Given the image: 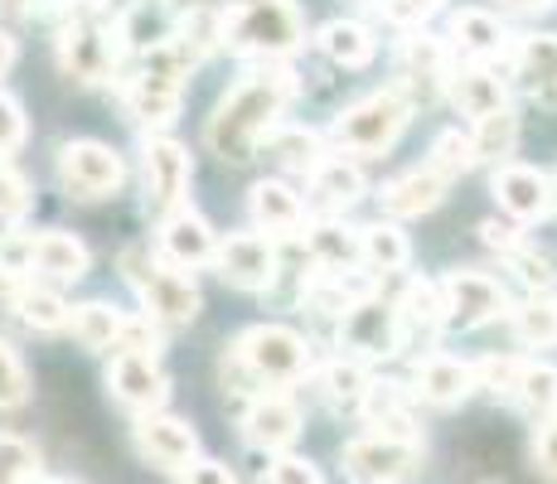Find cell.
<instances>
[{
    "label": "cell",
    "mask_w": 557,
    "mask_h": 484,
    "mask_svg": "<svg viewBox=\"0 0 557 484\" xmlns=\"http://www.w3.org/2000/svg\"><path fill=\"white\" fill-rule=\"evenodd\" d=\"M223 45L243 59H286L306 45V29L292 0H243L223 10Z\"/></svg>",
    "instance_id": "obj_2"
},
{
    "label": "cell",
    "mask_w": 557,
    "mask_h": 484,
    "mask_svg": "<svg viewBox=\"0 0 557 484\" xmlns=\"http://www.w3.org/2000/svg\"><path fill=\"white\" fill-rule=\"evenodd\" d=\"M475 136H460V132H442L432 141V170L442 179H456V175H466L470 165H475Z\"/></svg>",
    "instance_id": "obj_42"
},
{
    "label": "cell",
    "mask_w": 557,
    "mask_h": 484,
    "mask_svg": "<svg viewBox=\"0 0 557 484\" xmlns=\"http://www.w3.org/2000/svg\"><path fill=\"white\" fill-rule=\"evenodd\" d=\"M29 185H25V175H15V170H5L0 165V219H20V213L29 209Z\"/></svg>",
    "instance_id": "obj_46"
},
{
    "label": "cell",
    "mask_w": 557,
    "mask_h": 484,
    "mask_svg": "<svg viewBox=\"0 0 557 484\" xmlns=\"http://www.w3.org/2000/svg\"><path fill=\"white\" fill-rule=\"evenodd\" d=\"M359 412L369 417V426H379V436L422 440V436L412 432V412H407V393H403V383H393V378L369 383V393H363Z\"/></svg>",
    "instance_id": "obj_26"
},
{
    "label": "cell",
    "mask_w": 557,
    "mask_h": 484,
    "mask_svg": "<svg viewBox=\"0 0 557 484\" xmlns=\"http://www.w3.org/2000/svg\"><path fill=\"white\" fill-rule=\"evenodd\" d=\"M189 194V150L170 136H151L146 141V203L151 213L170 219V213L185 209Z\"/></svg>",
    "instance_id": "obj_12"
},
{
    "label": "cell",
    "mask_w": 557,
    "mask_h": 484,
    "mask_svg": "<svg viewBox=\"0 0 557 484\" xmlns=\"http://www.w3.org/2000/svg\"><path fill=\"white\" fill-rule=\"evenodd\" d=\"M533 466H539V475L557 480V417L539 426V440H533Z\"/></svg>",
    "instance_id": "obj_50"
},
{
    "label": "cell",
    "mask_w": 557,
    "mask_h": 484,
    "mask_svg": "<svg viewBox=\"0 0 557 484\" xmlns=\"http://www.w3.org/2000/svg\"><path fill=\"white\" fill-rule=\"evenodd\" d=\"M369 369L359 359H335L325 373H320V393H325L330 407H359L363 393H369Z\"/></svg>",
    "instance_id": "obj_33"
},
{
    "label": "cell",
    "mask_w": 557,
    "mask_h": 484,
    "mask_svg": "<svg viewBox=\"0 0 557 484\" xmlns=\"http://www.w3.org/2000/svg\"><path fill=\"white\" fill-rule=\"evenodd\" d=\"M363 233V262L373 266V272H403L407 257H412V247H407V238L393 223H369Z\"/></svg>",
    "instance_id": "obj_35"
},
{
    "label": "cell",
    "mask_w": 557,
    "mask_h": 484,
    "mask_svg": "<svg viewBox=\"0 0 557 484\" xmlns=\"http://www.w3.org/2000/svg\"><path fill=\"white\" fill-rule=\"evenodd\" d=\"M88 247H83L73 233H39V238H29V266L35 272L53 276V282H78V276H88Z\"/></svg>",
    "instance_id": "obj_25"
},
{
    "label": "cell",
    "mask_w": 557,
    "mask_h": 484,
    "mask_svg": "<svg viewBox=\"0 0 557 484\" xmlns=\"http://www.w3.org/2000/svg\"><path fill=\"white\" fill-rule=\"evenodd\" d=\"M122 272H126V282L136 286V296H141L146 315L160 320V325H189V320L199 315V290L175 262L151 257L146 247H126Z\"/></svg>",
    "instance_id": "obj_4"
},
{
    "label": "cell",
    "mask_w": 557,
    "mask_h": 484,
    "mask_svg": "<svg viewBox=\"0 0 557 484\" xmlns=\"http://www.w3.org/2000/svg\"><path fill=\"white\" fill-rule=\"evenodd\" d=\"M0 10H5V15H29L35 0H0Z\"/></svg>",
    "instance_id": "obj_55"
},
{
    "label": "cell",
    "mask_w": 557,
    "mask_h": 484,
    "mask_svg": "<svg viewBox=\"0 0 557 484\" xmlns=\"http://www.w3.org/2000/svg\"><path fill=\"white\" fill-rule=\"evenodd\" d=\"M292 92H296V73L292 69L248 73L238 88L213 107L209 126H203V141H209L213 156L243 165V160H252L257 146L276 132V116H282V107L292 102Z\"/></svg>",
    "instance_id": "obj_1"
},
{
    "label": "cell",
    "mask_w": 557,
    "mask_h": 484,
    "mask_svg": "<svg viewBox=\"0 0 557 484\" xmlns=\"http://www.w3.org/2000/svg\"><path fill=\"white\" fill-rule=\"evenodd\" d=\"M219 276L238 290H267L276 282V247L262 233H233L228 243H219V257H213Z\"/></svg>",
    "instance_id": "obj_14"
},
{
    "label": "cell",
    "mask_w": 557,
    "mask_h": 484,
    "mask_svg": "<svg viewBox=\"0 0 557 484\" xmlns=\"http://www.w3.org/2000/svg\"><path fill=\"white\" fill-rule=\"evenodd\" d=\"M513 335L529 344V349H548V344H557V300L533 296L529 306H519L513 310Z\"/></svg>",
    "instance_id": "obj_37"
},
{
    "label": "cell",
    "mask_w": 557,
    "mask_h": 484,
    "mask_svg": "<svg viewBox=\"0 0 557 484\" xmlns=\"http://www.w3.org/2000/svg\"><path fill=\"white\" fill-rule=\"evenodd\" d=\"M509 262L519 266V276H523V282H529V286H548V282H553V262H548V257H543V252H533V247H523V252H513Z\"/></svg>",
    "instance_id": "obj_51"
},
{
    "label": "cell",
    "mask_w": 557,
    "mask_h": 484,
    "mask_svg": "<svg viewBox=\"0 0 557 484\" xmlns=\"http://www.w3.org/2000/svg\"><path fill=\"white\" fill-rule=\"evenodd\" d=\"M39 450L20 436H0V484H39Z\"/></svg>",
    "instance_id": "obj_41"
},
{
    "label": "cell",
    "mask_w": 557,
    "mask_h": 484,
    "mask_svg": "<svg viewBox=\"0 0 557 484\" xmlns=\"http://www.w3.org/2000/svg\"><path fill=\"white\" fill-rule=\"evenodd\" d=\"M310 262L325 266V272H349L363 262V233H355L345 219H315L306 228Z\"/></svg>",
    "instance_id": "obj_23"
},
{
    "label": "cell",
    "mask_w": 557,
    "mask_h": 484,
    "mask_svg": "<svg viewBox=\"0 0 557 484\" xmlns=\"http://www.w3.org/2000/svg\"><path fill=\"white\" fill-rule=\"evenodd\" d=\"M160 257L175 262L180 272L213 262V257H219V243H213V228L203 223V213H195L189 203L180 213H170V219L160 223Z\"/></svg>",
    "instance_id": "obj_18"
},
{
    "label": "cell",
    "mask_w": 557,
    "mask_h": 484,
    "mask_svg": "<svg viewBox=\"0 0 557 484\" xmlns=\"http://www.w3.org/2000/svg\"><path fill=\"white\" fill-rule=\"evenodd\" d=\"M519 78L533 97L553 102L557 97V35H529L519 45Z\"/></svg>",
    "instance_id": "obj_28"
},
{
    "label": "cell",
    "mask_w": 557,
    "mask_h": 484,
    "mask_svg": "<svg viewBox=\"0 0 557 484\" xmlns=\"http://www.w3.org/2000/svg\"><path fill=\"white\" fill-rule=\"evenodd\" d=\"M407 122H412V102H407L398 88L369 92V97H359L355 107H345V112L335 116L330 141H335L339 150H349V156H383V150L403 136Z\"/></svg>",
    "instance_id": "obj_6"
},
{
    "label": "cell",
    "mask_w": 557,
    "mask_h": 484,
    "mask_svg": "<svg viewBox=\"0 0 557 484\" xmlns=\"http://www.w3.org/2000/svg\"><path fill=\"white\" fill-rule=\"evenodd\" d=\"M189 69H195V59H189V53L180 49L175 39L146 49L141 73L126 83V112H132V122L136 126H165V122H175Z\"/></svg>",
    "instance_id": "obj_3"
},
{
    "label": "cell",
    "mask_w": 557,
    "mask_h": 484,
    "mask_svg": "<svg viewBox=\"0 0 557 484\" xmlns=\"http://www.w3.org/2000/svg\"><path fill=\"white\" fill-rule=\"evenodd\" d=\"M112 397L122 407H132V412H141V417H151L165 407V397H170V383H165V373H160V363H156V353H116L112 359Z\"/></svg>",
    "instance_id": "obj_15"
},
{
    "label": "cell",
    "mask_w": 557,
    "mask_h": 484,
    "mask_svg": "<svg viewBox=\"0 0 557 484\" xmlns=\"http://www.w3.org/2000/svg\"><path fill=\"white\" fill-rule=\"evenodd\" d=\"M442 300H446V325L451 330H480L490 320L509 315V290L485 272H451L442 282Z\"/></svg>",
    "instance_id": "obj_11"
},
{
    "label": "cell",
    "mask_w": 557,
    "mask_h": 484,
    "mask_svg": "<svg viewBox=\"0 0 557 484\" xmlns=\"http://www.w3.org/2000/svg\"><path fill=\"white\" fill-rule=\"evenodd\" d=\"M73 335H78L83 349H116L126 330V315L112 310L107 300H88V306H73Z\"/></svg>",
    "instance_id": "obj_29"
},
{
    "label": "cell",
    "mask_w": 557,
    "mask_h": 484,
    "mask_svg": "<svg viewBox=\"0 0 557 484\" xmlns=\"http://www.w3.org/2000/svg\"><path fill=\"white\" fill-rule=\"evenodd\" d=\"M320 53L325 59H335L339 69H363V63L373 59V39H369V29L355 25V20H330L325 29H320Z\"/></svg>",
    "instance_id": "obj_31"
},
{
    "label": "cell",
    "mask_w": 557,
    "mask_h": 484,
    "mask_svg": "<svg viewBox=\"0 0 557 484\" xmlns=\"http://www.w3.org/2000/svg\"><path fill=\"white\" fill-rule=\"evenodd\" d=\"M339 344L349 349V359L369 363V359H393L403 349V320L398 306H383V300L363 296L355 300L345 320H339Z\"/></svg>",
    "instance_id": "obj_8"
},
{
    "label": "cell",
    "mask_w": 557,
    "mask_h": 484,
    "mask_svg": "<svg viewBox=\"0 0 557 484\" xmlns=\"http://www.w3.org/2000/svg\"><path fill=\"white\" fill-rule=\"evenodd\" d=\"M15 315L25 320L29 330H63L73 320V310L63 306V296H53L45 286H25V296L15 300Z\"/></svg>",
    "instance_id": "obj_39"
},
{
    "label": "cell",
    "mask_w": 557,
    "mask_h": 484,
    "mask_svg": "<svg viewBox=\"0 0 557 484\" xmlns=\"http://www.w3.org/2000/svg\"><path fill=\"white\" fill-rule=\"evenodd\" d=\"M451 39L460 53H470V59H495V53H505L509 35L505 25H499L490 10H460L451 20Z\"/></svg>",
    "instance_id": "obj_27"
},
{
    "label": "cell",
    "mask_w": 557,
    "mask_h": 484,
    "mask_svg": "<svg viewBox=\"0 0 557 484\" xmlns=\"http://www.w3.org/2000/svg\"><path fill=\"white\" fill-rule=\"evenodd\" d=\"M513 397H519V407L533 417V422H553L557 417V369L553 363H529Z\"/></svg>",
    "instance_id": "obj_34"
},
{
    "label": "cell",
    "mask_w": 557,
    "mask_h": 484,
    "mask_svg": "<svg viewBox=\"0 0 557 484\" xmlns=\"http://www.w3.org/2000/svg\"><path fill=\"white\" fill-rule=\"evenodd\" d=\"M363 199V175L359 165H349L345 156L320 160V170L310 175V203H315L325 219H339L345 209H355Z\"/></svg>",
    "instance_id": "obj_21"
},
{
    "label": "cell",
    "mask_w": 557,
    "mask_h": 484,
    "mask_svg": "<svg viewBox=\"0 0 557 484\" xmlns=\"http://www.w3.org/2000/svg\"><path fill=\"white\" fill-rule=\"evenodd\" d=\"M116 59H122V35H102L98 25L78 20V25H63L59 35V69L69 73L83 88H98L112 78Z\"/></svg>",
    "instance_id": "obj_10"
},
{
    "label": "cell",
    "mask_w": 557,
    "mask_h": 484,
    "mask_svg": "<svg viewBox=\"0 0 557 484\" xmlns=\"http://www.w3.org/2000/svg\"><path fill=\"white\" fill-rule=\"evenodd\" d=\"M126 179V165L122 156H116L112 146L102 141H69L59 150V185L69 199H107V194H116Z\"/></svg>",
    "instance_id": "obj_7"
},
{
    "label": "cell",
    "mask_w": 557,
    "mask_h": 484,
    "mask_svg": "<svg viewBox=\"0 0 557 484\" xmlns=\"http://www.w3.org/2000/svg\"><path fill=\"white\" fill-rule=\"evenodd\" d=\"M446 92H451V102L460 107V116H475V122H485V116L509 107L505 83H499V73H490L485 63H460V69H451Z\"/></svg>",
    "instance_id": "obj_20"
},
{
    "label": "cell",
    "mask_w": 557,
    "mask_h": 484,
    "mask_svg": "<svg viewBox=\"0 0 557 484\" xmlns=\"http://www.w3.org/2000/svg\"><path fill=\"white\" fill-rule=\"evenodd\" d=\"M20 146H25V112L15 97L0 92V156H15Z\"/></svg>",
    "instance_id": "obj_45"
},
{
    "label": "cell",
    "mask_w": 557,
    "mask_h": 484,
    "mask_svg": "<svg viewBox=\"0 0 557 484\" xmlns=\"http://www.w3.org/2000/svg\"><path fill=\"white\" fill-rule=\"evenodd\" d=\"M267 146H272V156L282 160L286 170H296V175H315L320 170V136L315 132H306V126H286V132H272L267 136Z\"/></svg>",
    "instance_id": "obj_32"
},
{
    "label": "cell",
    "mask_w": 557,
    "mask_h": 484,
    "mask_svg": "<svg viewBox=\"0 0 557 484\" xmlns=\"http://www.w3.org/2000/svg\"><path fill=\"white\" fill-rule=\"evenodd\" d=\"M185 484H238V480H233V470L219 466V460H199V466L185 475Z\"/></svg>",
    "instance_id": "obj_52"
},
{
    "label": "cell",
    "mask_w": 557,
    "mask_h": 484,
    "mask_svg": "<svg viewBox=\"0 0 557 484\" xmlns=\"http://www.w3.org/2000/svg\"><path fill=\"white\" fill-rule=\"evenodd\" d=\"M513 146H519V116L509 112H495L485 116V122H475V156L490 160V165H505L513 156Z\"/></svg>",
    "instance_id": "obj_36"
},
{
    "label": "cell",
    "mask_w": 557,
    "mask_h": 484,
    "mask_svg": "<svg viewBox=\"0 0 557 484\" xmlns=\"http://www.w3.org/2000/svg\"><path fill=\"white\" fill-rule=\"evenodd\" d=\"M403 63H407V78H451V69H446V45L436 35H426V29L403 39Z\"/></svg>",
    "instance_id": "obj_40"
},
{
    "label": "cell",
    "mask_w": 557,
    "mask_h": 484,
    "mask_svg": "<svg viewBox=\"0 0 557 484\" xmlns=\"http://www.w3.org/2000/svg\"><path fill=\"white\" fill-rule=\"evenodd\" d=\"M267 484H320V470L301 456H276L267 470Z\"/></svg>",
    "instance_id": "obj_47"
},
{
    "label": "cell",
    "mask_w": 557,
    "mask_h": 484,
    "mask_svg": "<svg viewBox=\"0 0 557 484\" xmlns=\"http://www.w3.org/2000/svg\"><path fill=\"white\" fill-rule=\"evenodd\" d=\"M39 484H69V480H39Z\"/></svg>",
    "instance_id": "obj_58"
},
{
    "label": "cell",
    "mask_w": 557,
    "mask_h": 484,
    "mask_svg": "<svg viewBox=\"0 0 557 484\" xmlns=\"http://www.w3.org/2000/svg\"><path fill=\"white\" fill-rule=\"evenodd\" d=\"M446 0H388L383 5V15L393 20V25H426V20L442 10Z\"/></svg>",
    "instance_id": "obj_48"
},
{
    "label": "cell",
    "mask_w": 557,
    "mask_h": 484,
    "mask_svg": "<svg viewBox=\"0 0 557 484\" xmlns=\"http://www.w3.org/2000/svg\"><path fill=\"white\" fill-rule=\"evenodd\" d=\"M10 63H15V39L5 35V29H0V78H5V69Z\"/></svg>",
    "instance_id": "obj_54"
},
{
    "label": "cell",
    "mask_w": 557,
    "mask_h": 484,
    "mask_svg": "<svg viewBox=\"0 0 557 484\" xmlns=\"http://www.w3.org/2000/svg\"><path fill=\"white\" fill-rule=\"evenodd\" d=\"M398 320H403V339L407 335H432L436 325H446V300H442V286L436 282H412L398 300Z\"/></svg>",
    "instance_id": "obj_30"
},
{
    "label": "cell",
    "mask_w": 557,
    "mask_h": 484,
    "mask_svg": "<svg viewBox=\"0 0 557 484\" xmlns=\"http://www.w3.org/2000/svg\"><path fill=\"white\" fill-rule=\"evenodd\" d=\"M25 296V276H20V266L0 262V300H20Z\"/></svg>",
    "instance_id": "obj_53"
},
{
    "label": "cell",
    "mask_w": 557,
    "mask_h": 484,
    "mask_svg": "<svg viewBox=\"0 0 557 484\" xmlns=\"http://www.w3.org/2000/svg\"><path fill=\"white\" fill-rule=\"evenodd\" d=\"M422 460V440L398 436H359L345 446V470L355 484H403Z\"/></svg>",
    "instance_id": "obj_9"
},
{
    "label": "cell",
    "mask_w": 557,
    "mask_h": 484,
    "mask_svg": "<svg viewBox=\"0 0 557 484\" xmlns=\"http://www.w3.org/2000/svg\"><path fill=\"white\" fill-rule=\"evenodd\" d=\"M523 369H529V363L513 359V353H490V359L475 363V383L490 387V393H519Z\"/></svg>",
    "instance_id": "obj_43"
},
{
    "label": "cell",
    "mask_w": 557,
    "mask_h": 484,
    "mask_svg": "<svg viewBox=\"0 0 557 484\" xmlns=\"http://www.w3.org/2000/svg\"><path fill=\"white\" fill-rule=\"evenodd\" d=\"M233 363L262 387H292L310 373V344L286 325H252L233 344Z\"/></svg>",
    "instance_id": "obj_5"
},
{
    "label": "cell",
    "mask_w": 557,
    "mask_h": 484,
    "mask_svg": "<svg viewBox=\"0 0 557 484\" xmlns=\"http://www.w3.org/2000/svg\"><path fill=\"white\" fill-rule=\"evenodd\" d=\"M248 209H252V223L267 233V238H296V233H301V223H306L301 199H296L286 185H276V179L252 185Z\"/></svg>",
    "instance_id": "obj_22"
},
{
    "label": "cell",
    "mask_w": 557,
    "mask_h": 484,
    "mask_svg": "<svg viewBox=\"0 0 557 484\" xmlns=\"http://www.w3.org/2000/svg\"><path fill=\"white\" fill-rule=\"evenodd\" d=\"M170 39L199 63L209 49L223 45V10H189V15L180 20V35H170Z\"/></svg>",
    "instance_id": "obj_38"
},
{
    "label": "cell",
    "mask_w": 557,
    "mask_h": 484,
    "mask_svg": "<svg viewBox=\"0 0 557 484\" xmlns=\"http://www.w3.org/2000/svg\"><path fill=\"white\" fill-rule=\"evenodd\" d=\"M25 397H29V373H25V363H20V353L0 339V412L20 407Z\"/></svg>",
    "instance_id": "obj_44"
},
{
    "label": "cell",
    "mask_w": 557,
    "mask_h": 484,
    "mask_svg": "<svg viewBox=\"0 0 557 484\" xmlns=\"http://www.w3.org/2000/svg\"><path fill=\"white\" fill-rule=\"evenodd\" d=\"M417 397L432 407H456L466 402L470 393H475V363L466 359H451V353H426L422 363H417Z\"/></svg>",
    "instance_id": "obj_19"
},
{
    "label": "cell",
    "mask_w": 557,
    "mask_h": 484,
    "mask_svg": "<svg viewBox=\"0 0 557 484\" xmlns=\"http://www.w3.org/2000/svg\"><path fill=\"white\" fill-rule=\"evenodd\" d=\"M383 209L393 213V219H417V213H432L436 203L446 199V179L436 175L432 165L426 170H407V175H398V179H388L383 185Z\"/></svg>",
    "instance_id": "obj_24"
},
{
    "label": "cell",
    "mask_w": 557,
    "mask_h": 484,
    "mask_svg": "<svg viewBox=\"0 0 557 484\" xmlns=\"http://www.w3.org/2000/svg\"><path fill=\"white\" fill-rule=\"evenodd\" d=\"M363 5H388V0H363Z\"/></svg>",
    "instance_id": "obj_57"
},
{
    "label": "cell",
    "mask_w": 557,
    "mask_h": 484,
    "mask_svg": "<svg viewBox=\"0 0 557 484\" xmlns=\"http://www.w3.org/2000/svg\"><path fill=\"white\" fill-rule=\"evenodd\" d=\"M480 238H485V247H495L499 257H513V252H523V247H529V238H523L513 223H499V219L480 223Z\"/></svg>",
    "instance_id": "obj_49"
},
{
    "label": "cell",
    "mask_w": 557,
    "mask_h": 484,
    "mask_svg": "<svg viewBox=\"0 0 557 484\" xmlns=\"http://www.w3.org/2000/svg\"><path fill=\"white\" fill-rule=\"evenodd\" d=\"M495 199L509 219L539 223V219H548V209L557 203V189H553V179L533 165H499L495 170Z\"/></svg>",
    "instance_id": "obj_16"
},
{
    "label": "cell",
    "mask_w": 557,
    "mask_h": 484,
    "mask_svg": "<svg viewBox=\"0 0 557 484\" xmlns=\"http://www.w3.org/2000/svg\"><path fill=\"white\" fill-rule=\"evenodd\" d=\"M132 436H136V450H141L156 470H170V475H189V470H195L199 436H195V426L180 422V417L151 412L136 422Z\"/></svg>",
    "instance_id": "obj_13"
},
{
    "label": "cell",
    "mask_w": 557,
    "mask_h": 484,
    "mask_svg": "<svg viewBox=\"0 0 557 484\" xmlns=\"http://www.w3.org/2000/svg\"><path fill=\"white\" fill-rule=\"evenodd\" d=\"M243 436L257 450H286L301 436V407L282 393H262L252 397V407L243 412Z\"/></svg>",
    "instance_id": "obj_17"
},
{
    "label": "cell",
    "mask_w": 557,
    "mask_h": 484,
    "mask_svg": "<svg viewBox=\"0 0 557 484\" xmlns=\"http://www.w3.org/2000/svg\"><path fill=\"white\" fill-rule=\"evenodd\" d=\"M505 5H509V10H548L553 0H505Z\"/></svg>",
    "instance_id": "obj_56"
}]
</instances>
